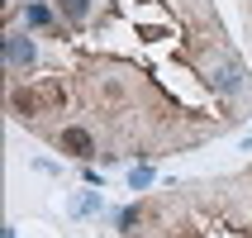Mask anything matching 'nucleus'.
Here are the masks:
<instances>
[{
	"label": "nucleus",
	"mask_w": 252,
	"mask_h": 238,
	"mask_svg": "<svg viewBox=\"0 0 252 238\" xmlns=\"http://www.w3.org/2000/svg\"><path fill=\"white\" fill-rule=\"evenodd\" d=\"M148 181H153V171H148V167H133V176H128V186H133V191H143Z\"/></svg>",
	"instance_id": "39448f33"
},
{
	"label": "nucleus",
	"mask_w": 252,
	"mask_h": 238,
	"mask_svg": "<svg viewBox=\"0 0 252 238\" xmlns=\"http://www.w3.org/2000/svg\"><path fill=\"white\" fill-rule=\"evenodd\" d=\"M138 214H143L138 205H128V210L119 214V229H124V234H133V224H138Z\"/></svg>",
	"instance_id": "20e7f679"
},
{
	"label": "nucleus",
	"mask_w": 252,
	"mask_h": 238,
	"mask_svg": "<svg viewBox=\"0 0 252 238\" xmlns=\"http://www.w3.org/2000/svg\"><path fill=\"white\" fill-rule=\"evenodd\" d=\"M5 57H10V67H29L33 62V43L29 38H5Z\"/></svg>",
	"instance_id": "f03ea898"
},
{
	"label": "nucleus",
	"mask_w": 252,
	"mask_h": 238,
	"mask_svg": "<svg viewBox=\"0 0 252 238\" xmlns=\"http://www.w3.org/2000/svg\"><path fill=\"white\" fill-rule=\"evenodd\" d=\"M57 10L67 14V19H86V10H91V0H57Z\"/></svg>",
	"instance_id": "7ed1b4c3"
},
{
	"label": "nucleus",
	"mask_w": 252,
	"mask_h": 238,
	"mask_svg": "<svg viewBox=\"0 0 252 238\" xmlns=\"http://www.w3.org/2000/svg\"><path fill=\"white\" fill-rule=\"evenodd\" d=\"M57 148L71 153V157H95V143H91L86 129H62V134H57Z\"/></svg>",
	"instance_id": "f257e3e1"
},
{
	"label": "nucleus",
	"mask_w": 252,
	"mask_h": 238,
	"mask_svg": "<svg viewBox=\"0 0 252 238\" xmlns=\"http://www.w3.org/2000/svg\"><path fill=\"white\" fill-rule=\"evenodd\" d=\"M29 24H48V5H29Z\"/></svg>",
	"instance_id": "423d86ee"
}]
</instances>
